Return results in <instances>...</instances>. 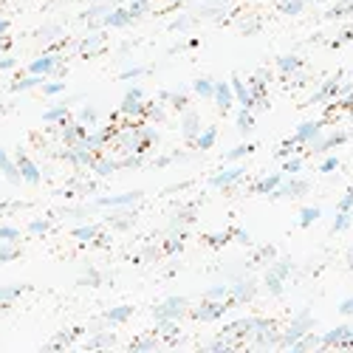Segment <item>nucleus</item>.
I'll return each instance as SVG.
<instances>
[{
  "label": "nucleus",
  "mask_w": 353,
  "mask_h": 353,
  "mask_svg": "<svg viewBox=\"0 0 353 353\" xmlns=\"http://www.w3.org/2000/svg\"><path fill=\"white\" fill-rule=\"evenodd\" d=\"M184 299L181 297H172V299H167L164 305H159V308H156V319H161V322H164V319H175L178 314H181L184 311Z\"/></svg>",
  "instance_id": "obj_1"
},
{
  "label": "nucleus",
  "mask_w": 353,
  "mask_h": 353,
  "mask_svg": "<svg viewBox=\"0 0 353 353\" xmlns=\"http://www.w3.org/2000/svg\"><path fill=\"white\" fill-rule=\"evenodd\" d=\"M17 167H20V175H23V181L40 184V167H37L31 159H26L23 153H17Z\"/></svg>",
  "instance_id": "obj_2"
},
{
  "label": "nucleus",
  "mask_w": 353,
  "mask_h": 353,
  "mask_svg": "<svg viewBox=\"0 0 353 353\" xmlns=\"http://www.w3.org/2000/svg\"><path fill=\"white\" fill-rule=\"evenodd\" d=\"M302 192H308V181L294 178V181L286 184V187H277L274 192H268V195H274V198H291V195H302Z\"/></svg>",
  "instance_id": "obj_3"
},
{
  "label": "nucleus",
  "mask_w": 353,
  "mask_h": 353,
  "mask_svg": "<svg viewBox=\"0 0 353 353\" xmlns=\"http://www.w3.org/2000/svg\"><path fill=\"white\" fill-rule=\"evenodd\" d=\"M133 14H130L128 6L122 9H113V12H108V17H105V26H110V29H119V26H130L133 23Z\"/></svg>",
  "instance_id": "obj_4"
},
{
  "label": "nucleus",
  "mask_w": 353,
  "mask_h": 353,
  "mask_svg": "<svg viewBox=\"0 0 353 353\" xmlns=\"http://www.w3.org/2000/svg\"><path fill=\"white\" fill-rule=\"evenodd\" d=\"M212 96H215V102H218L220 110H229L232 99H235V93H232V82H215Z\"/></svg>",
  "instance_id": "obj_5"
},
{
  "label": "nucleus",
  "mask_w": 353,
  "mask_h": 353,
  "mask_svg": "<svg viewBox=\"0 0 353 353\" xmlns=\"http://www.w3.org/2000/svg\"><path fill=\"white\" fill-rule=\"evenodd\" d=\"M319 130H322V122H305V124H299V128H297V133H294V141H297V144H305V141L317 139Z\"/></svg>",
  "instance_id": "obj_6"
},
{
  "label": "nucleus",
  "mask_w": 353,
  "mask_h": 353,
  "mask_svg": "<svg viewBox=\"0 0 353 353\" xmlns=\"http://www.w3.org/2000/svg\"><path fill=\"white\" fill-rule=\"evenodd\" d=\"M311 325H314V319H311V314H308V311H305V314H299V317H297V319H294V325H291V328H288V334H286V339H288V342H294V339H299V336H302V334H305V331H308V328H311Z\"/></svg>",
  "instance_id": "obj_7"
},
{
  "label": "nucleus",
  "mask_w": 353,
  "mask_h": 353,
  "mask_svg": "<svg viewBox=\"0 0 353 353\" xmlns=\"http://www.w3.org/2000/svg\"><path fill=\"white\" fill-rule=\"evenodd\" d=\"M243 167H229V170H223V172H218V175L212 178V187H229V184H235V181H240L243 178Z\"/></svg>",
  "instance_id": "obj_8"
},
{
  "label": "nucleus",
  "mask_w": 353,
  "mask_h": 353,
  "mask_svg": "<svg viewBox=\"0 0 353 353\" xmlns=\"http://www.w3.org/2000/svg\"><path fill=\"white\" fill-rule=\"evenodd\" d=\"M350 336H353V331L347 328V325H339V328H334V331H331V334H325L319 342H322L325 347H328V345H336V342H339V345L345 347V342L350 339Z\"/></svg>",
  "instance_id": "obj_9"
},
{
  "label": "nucleus",
  "mask_w": 353,
  "mask_h": 353,
  "mask_svg": "<svg viewBox=\"0 0 353 353\" xmlns=\"http://www.w3.org/2000/svg\"><path fill=\"white\" fill-rule=\"evenodd\" d=\"M232 93H235V99H238V102L243 105V108H251V105H255L251 88H246V85H243V80H238V77L232 80Z\"/></svg>",
  "instance_id": "obj_10"
},
{
  "label": "nucleus",
  "mask_w": 353,
  "mask_h": 353,
  "mask_svg": "<svg viewBox=\"0 0 353 353\" xmlns=\"http://www.w3.org/2000/svg\"><path fill=\"white\" fill-rule=\"evenodd\" d=\"M144 99V91H139V88H133V91H128V96L122 99V113H139V102Z\"/></svg>",
  "instance_id": "obj_11"
},
{
  "label": "nucleus",
  "mask_w": 353,
  "mask_h": 353,
  "mask_svg": "<svg viewBox=\"0 0 353 353\" xmlns=\"http://www.w3.org/2000/svg\"><path fill=\"white\" fill-rule=\"evenodd\" d=\"M139 201V192H128V195H110V198H99V207H128V204Z\"/></svg>",
  "instance_id": "obj_12"
},
{
  "label": "nucleus",
  "mask_w": 353,
  "mask_h": 353,
  "mask_svg": "<svg viewBox=\"0 0 353 353\" xmlns=\"http://www.w3.org/2000/svg\"><path fill=\"white\" fill-rule=\"evenodd\" d=\"M54 65H57L54 57H48V54H45V57H37V60L29 65V73H43V77H45V73L54 71Z\"/></svg>",
  "instance_id": "obj_13"
},
{
  "label": "nucleus",
  "mask_w": 353,
  "mask_h": 353,
  "mask_svg": "<svg viewBox=\"0 0 353 353\" xmlns=\"http://www.w3.org/2000/svg\"><path fill=\"white\" fill-rule=\"evenodd\" d=\"M37 85H43V73H29V77H23L20 82H14V85H12V93L29 91V88H37Z\"/></svg>",
  "instance_id": "obj_14"
},
{
  "label": "nucleus",
  "mask_w": 353,
  "mask_h": 353,
  "mask_svg": "<svg viewBox=\"0 0 353 353\" xmlns=\"http://www.w3.org/2000/svg\"><path fill=\"white\" fill-rule=\"evenodd\" d=\"M255 122H257V119H255V113H251V108H243L238 113V119H235V124H238L240 133H249V130L255 128Z\"/></svg>",
  "instance_id": "obj_15"
},
{
  "label": "nucleus",
  "mask_w": 353,
  "mask_h": 353,
  "mask_svg": "<svg viewBox=\"0 0 353 353\" xmlns=\"http://www.w3.org/2000/svg\"><path fill=\"white\" fill-rule=\"evenodd\" d=\"M130 317H133V305H119V308H110L105 314V319H110V322H124Z\"/></svg>",
  "instance_id": "obj_16"
},
{
  "label": "nucleus",
  "mask_w": 353,
  "mask_h": 353,
  "mask_svg": "<svg viewBox=\"0 0 353 353\" xmlns=\"http://www.w3.org/2000/svg\"><path fill=\"white\" fill-rule=\"evenodd\" d=\"M336 91H339V77H334L331 82H325V85L319 88L317 96H311V102H322V99H331V96H336Z\"/></svg>",
  "instance_id": "obj_17"
},
{
  "label": "nucleus",
  "mask_w": 353,
  "mask_h": 353,
  "mask_svg": "<svg viewBox=\"0 0 353 353\" xmlns=\"http://www.w3.org/2000/svg\"><path fill=\"white\" fill-rule=\"evenodd\" d=\"M283 184V178L280 175H268V178H263L260 184L255 187V192H260V195H268V192H274V189Z\"/></svg>",
  "instance_id": "obj_18"
},
{
  "label": "nucleus",
  "mask_w": 353,
  "mask_h": 353,
  "mask_svg": "<svg viewBox=\"0 0 353 353\" xmlns=\"http://www.w3.org/2000/svg\"><path fill=\"white\" fill-rule=\"evenodd\" d=\"M319 215H322V209H319V207H305L302 212H299V226H302V229H308V226L314 223Z\"/></svg>",
  "instance_id": "obj_19"
},
{
  "label": "nucleus",
  "mask_w": 353,
  "mask_h": 353,
  "mask_svg": "<svg viewBox=\"0 0 353 353\" xmlns=\"http://www.w3.org/2000/svg\"><path fill=\"white\" fill-rule=\"evenodd\" d=\"M345 139H347V133H334L331 139H325V141H317L314 144V150H331V147H339V144H345Z\"/></svg>",
  "instance_id": "obj_20"
},
{
  "label": "nucleus",
  "mask_w": 353,
  "mask_h": 353,
  "mask_svg": "<svg viewBox=\"0 0 353 353\" xmlns=\"http://www.w3.org/2000/svg\"><path fill=\"white\" fill-rule=\"evenodd\" d=\"M82 139H85V128H82V124H71V128L65 130V141L71 147H77Z\"/></svg>",
  "instance_id": "obj_21"
},
{
  "label": "nucleus",
  "mask_w": 353,
  "mask_h": 353,
  "mask_svg": "<svg viewBox=\"0 0 353 353\" xmlns=\"http://www.w3.org/2000/svg\"><path fill=\"white\" fill-rule=\"evenodd\" d=\"M215 139H218V130H215V128H209V130H204L201 136H195V147L207 150V147H212V144H215Z\"/></svg>",
  "instance_id": "obj_22"
},
{
  "label": "nucleus",
  "mask_w": 353,
  "mask_h": 353,
  "mask_svg": "<svg viewBox=\"0 0 353 353\" xmlns=\"http://www.w3.org/2000/svg\"><path fill=\"white\" fill-rule=\"evenodd\" d=\"M223 311H226V305H212V299H207V302H204V308L198 311V317H201V319H209V317H220Z\"/></svg>",
  "instance_id": "obj_23"
},
{
  "label": "nucleus",
  "mask_w": 353,
  "mask_h": 353,
  "mask_svg": "<svg viewBox=\"0 0 353 353\" xmlns=\"http://www.w3.org/2000/svg\"><path fill=\"white\" fill-rule=\"evenodd\" d=\"M184 136H187V139L198 136V116L195 113H187V119H184Z\"/></svg>",
  "instance_id": "obj_24"
},
{
  "label": "nucleus",
  "mask_w": 353,
  "mask_h": 353,
  "mask_svg": "<svg viewBox=\"0 0 353 353\" xmlns=\"http://www.w3.org/2000/svg\"><path fill=\"white\" fill-rule=\"evenodd\" d=\"M305 3H308V0H283V3H280V12L283 14H297V12H302Z\"/></svg>",
  "instance_id": "obj_25"
},
{
  "label": "nucleus",
  "mask_w": 353,
  "mask_h": 353,
  "mask_svg": "<svg viewBox=\"0 0 353 353\" xmlns=\"http://www.w3.org/2000/svg\"><path fill=\"white\" fill-rule=\"evenodd\" d=\"M192 91L198 93V96H212V91H215V82H209V80H195Z\"/></svg>",
  "instance_id": "obj_26"
},
{
  "label": "nucleus",
  "mask_w": 353,
  "mask_h": 353,
  "mask_svg": "<svg viewBox=\"0 0 353 353\" xmlns=\"http://www.w3.org/2000/svg\"><path fill=\"white\" fill-rule=\"evenodd\" d=\"M96 235H99L96 226H77V229H73V238L77 240H91V238H96Z\"/></svg>",
  "instance_id": "obj_27"
},
{
  "label": "nucleus",
  "mask_w": 353,
  "mask_h": 353,
  "mask_svg": "<svg viewBox=\"0 0 353 353\" xmlns=\"http://www.w3.org/2000/svg\"><path fill=\"white\" fill-rule=\"evenodd\" d=\"M65 113H68L65 105H57V108H51V110H45V113H43V122H60Z\"/></svg>",
  "instance_id": "obj_28"
},
{
  "label": "nucleus",
  "mask_w": 353,
  "mask_h": 353,
  "mask_svg": "<svg viewBox=\"0 0 353 353\" xmlns=\"http://www.w3.org/2000/svg\"><path fill=\"white\" fill-rule=\"evenodd\" d=\"M251 153V144H240V147H232L229 153H226V161H238L243 159V156H249Z\"/></svg>",
  "instance_id": "obj_29"
},
{
  "label": "nucleus",
  "mask_w": 353,
  "mask_h": 353,
  "mask_svg": "<svg viewBox=\"0 0 353 353\" xmlns=\"http://www.w3.org/2000/svg\"><path fill=\"white\" fill-rule=\"evenodd\" d=\"M277 68H280V71H294V68H299V57H297V54L280 57V62H277Z\"/></svg>",
  "instance_id": "obj_30"
},
{
  "label": "nucleus",
  "mask_w": 353,
  "mask_h": 353,
  "mask_svg": "<svg viewBox=\"0 0 353 353\" xmlns=\"http://www.w3.org/2000/svg\"><path fill=\"white\" fill-rule=\"evenodd\" d=\"M350 209H353V187L347 189V192L342 195V201L336 204V212H350Z\"/></svg>",
  "instance_id": "obj_31"
},
{
  "label": "nucleus",
  "mask_w": 353,
  "mask_h": 353,
  "mask_svg": "<svg viewBox=\"0 0 353 353\" xmlns=\"http://www.w3.org/2000/svg\"><path fill=\"white\" fill-rule=\"evenodd\" d=\"M128 9H130V14H133V17L139 20L141 14L147 12V0H133V3H128Z\"/></svg>",
  "instance_id": "obj_32"
},
{
  "label": "nucleus",
  "mask_w": 353,
  "mask_h": 353,
  "mask_svg": "<svg viewBox=\"0 0 353 353\" xmlns=\"http://www.w3.org/2000/svg\"><path fill=\"white\" fill-rule=\"evenodd\" d=\"M339 164H342V161L336 159V156H328V159H325L322 164H319V172H334V170H336V167H339Z\"/></svg>",
  "instance_id": "obj_33"
},
{
  "label": "nucleus",
  "mask_w": 353,
  "mask_h": 353,
  "mask_svg": "<svg viewBox=\"0 0 353 353\" xmlns=\"http://www.w3.org/2000/svg\"><path fill=\"white\" fill-rule=\"evenodd\" d=\"M350 223V212H336V220H334V232H342L345 226Z\"/></svg>",
  "instance_id": "obj_34"
},
{
  "label": "nucleus",
  "mask_w": 353,
  "mask_h": 353,
  "mask_svg": "<svg viewBox=\"0 0 353 353\" xmlns=\"http://www.w3.org/2000/svg\"><path fill=\"white\" fill-rule=\"evenodd\" d=\"M353 9V0H345V3H342V6H334L328 12V17H339V14H345V12H350Z\"/></svg>",
  "instance_id": "obj_35"
},
{
  "label": "nucleus",
  "mask_w": 353,
  "mask_h": 353,
  "mask_svg": "<svg viewBox=\"0 0 353 353\" xmlns=\"http://www.w3.org/2000/svg\"><path fill=\"white\" fill-rule=\"evenodd\" d=\"M20 232L12 229V226H0V240H17Z\"/></svg>",
  "instance_id": "obj_36"
},
{
  "label": "nucleus",
  "mask_w": 353,
  "mask_h": 353,
  "mask_svg": "<svg viewBox=\"0 0 353 353\" xmlns=\"http://www.w3.org/2000/svg\"><path fill=\"white\" fill-rule=\"evenodd\" d=\"M23 291V286H12V288H0V299H12Z\"/></svg>",
  "instance_id": "obj_37"
},
{
  "label": "nucleus",
  "mask_w": 353,
  "mask_h": 353,
  "mask_svg": "<svg viewBox=\"0 0 353 353\" xmlns=\"http://www.w3.org/2000/svg\"><path fill=\"white\" fill-rule=\"evenodd\" d=\"M29 229L34 232V235H43V232H48V220H34Z\"/></svg>",
  "instance_id": "obj_38"
},
{
  "label": "nucleus",
  "mask_w": 353,
  "mask_h": 353,
  "mask_svg": "<svg viewBox=\"0 0 353 353\" xmlns=\"http://www.w3.org/2000/svg\"><path fill=\"white\" fill-rule=\"evenodd\" d=\"M314 342H319L317 336H305V339H302V342H297L294 347H297V350H308V347H314Z\"/></svg>",
  "instance_id": "obj_39"
},
{
  "label": "nucleus",
  "mask_w": 353,
  "mask_h": 353,
  "mask_svg": "<svg viewBox=\"0 0 353 353\" xmlns=\"http://www.w3.org/2000/svg\"><path fill=\"white\" fill-rule=\"evenodd\" d=\"M62 88H65V82H48V85H45V88H43V91H45V93H48V96H54V93H60V91H62Z\"/></svg>",
  "instance_id": "obj_40"
},
{
  "label": "nucleus",
  "mask_w": 353,
  "mask_h": 353,
  "mask_svg": "<svg viewBox=\"0 0 353 353\" xmlns=\"http://www.w3.org/2000/svg\"><path fill=\"white\" fill-rule=\"evenodd\" d=\"M116 164H110V161H102V164H96V172L99 175H108V172H113Z\"/></svg>",
  "instance_id": "obj_41"
},
{
  "label": "nucleus",
  "mask_w": 353,
  "mask_h": 353,
  "mask_svg": "<svg viewBox=\"0 0 353 353\" xmlns=\"http://www.w3.org/2000/svg\"><path fill=\"white\" fill-rule=\"evenodd\" d=\"M339 314H342V317L353 314V297H350V299H345V302H339Z\"/></svg>",
  "instance_id": "obj_42"
},
{
  "label": "nucleus",
  "mask_w": 353,
  "mask_h": 353,
  "mask_svg": "<svg viewBox=\"0 0 353 353\" xmlns=\"http://www.w3.org/2000/svg\"><path fill=\"white\" fill-rule=\"evenodd\" d=\"M14 257H20V251H17V249H3V255H0V263L14 260Z\"/></svg>",
  "instance_id": "obj_43"
},
{
  "label": "nucleus",
  "mask_w": 353,
  "mask_h": 353,
  "mask_svg": "<svg viewBox=\"0 0 353 353\" xmlns=\"http://www.w3.org/2000/svg\"><path fill=\"white\" fill-rule=\"evenodd\" d=\"M82 119H85L88 124H93V122H96V119H99V116H96V110H93V108H88L85 113H82Z\"/></svg>",
  "instance_id": "obj_44"
},
{
  "label": "nucleus",
  "mask_w": 353,
  "mask_h": 353,
  "mask_svg": "<svg viewBox=\"0 0 353 353\" xmlns=\"http://www.w3.org/2000/svg\"><path fill=\"white\" fill-rule=\"evenodd\" d=\"M9 164H12V159H9V153L3 150V147H0V170H6Z\"/></svg>",
  "instance_id": "obj_45"
},
{
  "label": "nucleus",
  "mask_w": 353,
  "mask_h": 353,
  "mask_svg": "<svg viewBox=\"0 0 353 353\" xmlns=\"http://www.w3.org/2000/svg\"><path fill=\"white\" fill-rule=\"evenodd\" d=\"M299 167H302V161H299V159H291V161L286 164V172H297Z\"/></svg>",
  "instance_id": "obj_46"
},
{
  "label": "nucleus",
  "mask_w": 353,
  "mask_h": 353,
  "mask_svg": "<svg viewBox=\"0 0 353 353\" xmlns=\"http://www.w3.org/2000/svg\"><path fill=\"white\" fill-rule=\"evenodd\" d=\"M141 73H144V68H133V71H128L122 77V80H136V77H141Z\"/></svg>",
  "instance_id": "obj_47"
},
{
  "label": "nucleus",
  "mask_w": 353,
  "mask_h": 353,
  "mask_svg": "<svg viewBox=\"0 0 353 353\" xmlns=\"http://www.w3.org/2000/svg\"><path fill=\"white\" fill-rule=\"evenodd\" d=\"M220 294H226V288L220 286V288H212V291H207V299H218Z\"/></svg>",
  "instance_id": "obj_48"
},
{
  "label": "nucleus",
  "mask_w": 353,
  "mask_h": 353,
  "mask_svg": "<svg viewBox=\"0 0 353 353\" xmlns=\"http://www.w3.org/2000/svg\"><path fill=\"white\" fill-rule=\"evenodd\" d=\"M345 40H353V29H345V31H342V37L336 40V43H345Z\"/></svg>",
  "instance_id": "obj_49"
},
{
  "label": "nucleus",
  "mask_w": 353,
  "mask_h": 353,
  "mask_svg": "<svg viewBox=\"0 0 353 353\" xmlns=\"http://www.w3.org/2000/svg\"><path fill=\"white\" fill-rule=\"evenodd\" d=\"M0 68H3V71H6V68H14V60H12V57H6V60H0Z\"/></svg>",
  "instance_id": "obj_50"
},
{
  "label": "nucleus",
  "mask_w": 353,
  "mask_h": 353,
  "mask_svg": "<svg viewBox=\"0 0 353 353\" xmlns=\"http://www.w3.org/2000/svg\"><path fill=\"white\" fill-rule=\"evenodd\" d=\"M9 29V20H0V31H6Z\"/></svg>",
  "instance_id": "obj_51"
},
{
  "label": "nucleus",
  "mask_w": 353,
  "mask_h": 353,
  "mask_svg": "<svg viewBox=\"0 0 353 353\" xmlns=\"http://www.w3.org/2000/svg\"><path fill=\"white\" fill-rule=\"evenodd\" d=\"M347 347H353V336H350V339L345 342V350H347Z\"/></svg>",
  "instance_id": "obj_52"
}]
</instances>
